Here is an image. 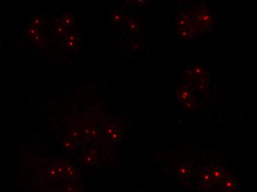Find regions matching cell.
Here are the masks:
<instances>
[{
	"mask_svg": "<svg viewBox=\"0 0 257 192\" xmlns=\"http://www.w3.org/2000/svg\"><path fill=\"white\" fill-rule=\"evenodd\" d=\"M42 20L39 17H35L33 20L32 26L39 28V26H40L42 24Z\"/></svg>",
	"mask_w": 257,
	"mask_h": 192,
	"instance_id": "6",
	"label": "cell"
},
{
	"mask_svg": "<svg viewBox=\"0 0 257 192\" xmlns=\"http://www.w3.org/2000/svg\"><path fill=\"white\" fill-rule=\"evenodd\" d=\"M32 38V41L34 42L35 44H37V45H39V44L42 43V42L43 41V37H42V34H36L34 37H31Z\"/></svg>",
	"mask_w": 257,
	"mask_h": 192,
	"instance_id": "5",
	"label": "cell"
},
{
	"mask_svg": "<svg viewBox=\"0 0 257 192\" xmlns=\"http://www.w3.org/2000/svg\"><path fill=\"white\" fill-rule=\"evenodd\" d=\"M38 33L39 28L32 26V25L30 26L29 29H28V31H27V34H28V37H34V36H35L36 34H38Z\"/></svg>",
	"mask_w": 257,
	"mask_h": 192,
	"instance_id": "3",
	"label": "cell"
},
{
	"mask_svg": "<svg viewBox=\"0 0 257 192\" xmlns=\"http://www.w3.org/2000/svg\"><path fill=\"white\" fill-rule=\"evenodd\" d=\"M56 31H57L58 34H60V35L64 34V33L66 32L65 26L62 24L59 25V26L56 27Z\"/></svg>",
	"mask_w": 257,
	"mask_h": 192,
	"instance_id": "7",
	"label": "cell"
},
{
	"mask_svg": "<svg viewBox=\"0 0 257 192\" xmlns=\"http://www.w3.org/2000/svg\"><path fill=\"white\" fill-rule=\"evenodd\" d=\"M189 82L192 83L194 87L203 90L208 86V78L206 70L201 65H194L186 73Z\"/></svg>",
	"mask_w": 257,
	"mask_h": 192,
	"instance_id": "1",
	"label": "cell"
},
{
	"mask_svg": "<svg viewBox=\"0 0 257 192\" xmlns=\"http://www.w3.org/2000/svg\"><path fill=\"white\" fill-rule=\"evenodd\" d=\"M177 98L178 102L183 104L188 110L192 109L195 106V95L191 87L187 84H183L180 86L177 92Z\"/></svg>",
	"mask_w": 257,
	"mask_h": 192,
	"instance_id": "2",
	"label": "cell"
},
{
	"mask_svg": "<svg viewBox=\"0 0 257 192\" xmlns=\"http://www.w3.org/2000/svg\"><path fill=\"white\" fill-rule=\"evenodd\" d=\"M73 22L74 21H73V17L71 16L67 15L62 19V24L64 25V26H71Z\"/></svg>",
	"mask_w": 257,
	"mask_h": 192,
	"instance_id": "4",
	"label": "cell"
},
{
	"mask_svg": "<svg viewBox=\"0 0 257 192\" xmlns=\"http://www.w3.org/2000/svg\"><path fill=\"white\" fill-rule=\"evenodd\" d=\"M66 45L68 48H73L78 45L77 41H66Z\"/></svg>",
	"mask_w": 257,
	"mask_h": 192,
	"instance_id": "8",
	"label": "cell"
}]
</instances>
